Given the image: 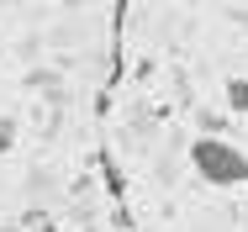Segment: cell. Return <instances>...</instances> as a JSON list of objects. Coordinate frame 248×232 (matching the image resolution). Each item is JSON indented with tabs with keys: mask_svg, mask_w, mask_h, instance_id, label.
I'll return each instance as SVG.
<instances>
[{
	"mask_svg": "<svg viewBox=\"0 0 248 232\" xmlns=\"http://www.w3.org/2000/svg\"><path fill=\"white\" fill-rule=\"evenodd\" d=\"M190 164H196L201 180L217 185V190L248 185V153L238 148V142H227V138H196L190 142Z\"/></svg>",
	"mask_w": 248,
	"mask_h": 232,
	"instance_id": "cell-1",
	"label": "cell"
},
{
	"mask_svg": "<svg viewBox=\"0 0 248 232\" xmlns=\"http://www.w3.org/2000/svg\"><path fill=\"white\" fill-rule=\"evenodd\" d=\"M222 95H227V111H238V116H248V79H238V74H232V79L222 85Z\"/></svg>",
	"mask_w": 248,
	"mask_h": 232,
	"instance_id": "cell-2",
	"label": "cell"
},
{
	"mask_svg": "<svg viewBox=\"0 0 248 232\" xmlns=\"http://www.w3.org/2000/svg\"><path fill=\"white\" fill-rule=\"evenodd\" d=\"M106 185H111V195H122V185H127V180L116 174V164H111V158H106Z\"/></svg>",
	"mask_w": 248,
	"mask_h": 232,
	"instance_id": "cell-3",
	"label": "cell"
},
{
	"mask_svg": "<svg viewBox=\"0 0 248 232\" xmlns=\"http://www.w3.org/2000/svg\"><path fill=\"white\" fill-rule=\"evenodd\" d=\"M11 142H16V122H0V153H11Z\"/></svg>",
	"mask_w": 248,
	"mask_h": 232,
	"instance_id": "cell-4",
	"label": "cell"
}]
</instances>
